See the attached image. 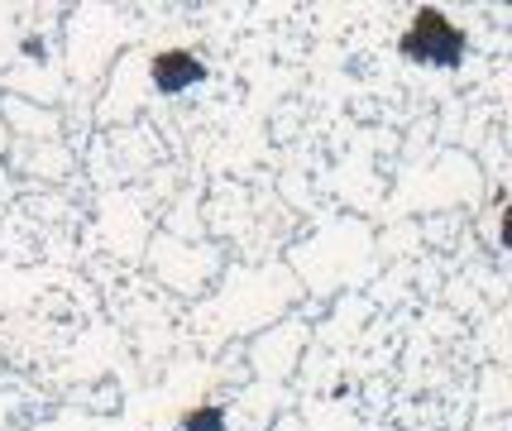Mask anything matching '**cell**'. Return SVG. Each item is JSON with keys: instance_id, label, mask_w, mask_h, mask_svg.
Listing matches in <instances>:
<instances>
[{"instance_id": "2", "label": "cell", "mask_w": 512, "mask_h": 431, "mask_svg": "<svg viewBox=\"0 0 512 431\" xmlns=\"http://www.w3.org/2000/svg\"><path fill=\"white\" fill-rule=\"evenodd\" d=\"M206 68H201L197 53H187V48H168V53H158L154 58V87L158 91H187L197 87Z\"/></svg>"}, {"instance_id": "3", "label": "cell", "mask_w": 512, "mask_h": 431, "mask_svg": "<svg viewBox=\"0 0 512 431\" xmlns=\"http://www.w3.org/2000/svg\"><path fill=\"white\" fill-rule=\"evenodd\" d=\"M221 427H225L221 408H197V412L182 417V431H221Z\"/></svg>"}, {"instance_id": "1", "label": "cell", "mask_w": 512, "mask_h": 431, "mask_svg": "<svg viewBox=\"0 0 512 431\" xmlns=\"http://www.w3.org/2000/svg\"><path fill=\"white\" fill-rule=\"evenodd\" d=\"M402 53L412 58V63H436V68H455L460 58H465V34L455 29V24L441 15V10H417V20L412 29L402 34Z\"/></svg>"}]
</instances>
